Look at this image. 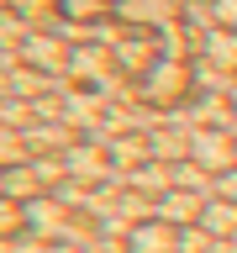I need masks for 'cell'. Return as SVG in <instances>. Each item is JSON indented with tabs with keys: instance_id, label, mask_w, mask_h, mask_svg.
<instances>
[{
	"instance_id": "5",
	"label": "cell",
	"mask_w": 237,
	"mask_h": 253,
	"mask_svg": "<svg viewBox=\"0 0 237 253\" xmlns=\"http://www.w3.org/2000/svg\"><path fill=\"white\" fill-rule=\"evenodd\" d=\"M63 164H69L74 179H100V174H106V153H95V148H74Z\"/></svg>"
},
{
	"instance_id": "4",
	"label": "cell",
	"mask_w": 237,
	"mask_h": 253,
	"mask_svg": "<svg viewBox=\"0 0 237 253\" xmlns=\"http://www.w3.org/2000/svg\"><path fill=\"white\" fill-rule=\"evenodd\" d=\"M200 211H205L200 195H179V190L163 195V221H200Z\"/></svg>"
},
{
	"instance_id": "8",
	"label": "cell",
	"mask_w": 237,
	"mask_h": 253,
	"mask_svg": "<svg viewBox=\"0 0 237 253\" xmlns=\"http://www.w3.org/2000/svg\"><path fill=\"white\" fill-rule=\"evenodd\" d=\"M211 11H216V21H221V27H237V0H216Z\"/></svg>"
},
{
	"instance_id": "1",
	"label": "cell",
	"mask_w": 237,
	"mask_h": 253,
	"mask_svg": "<svg viewBox=\"0 0 237 253\" xmlns=\"http://www.w3.org/2000/svg\"><path fill=\"white\" fill-rule=\"evenodd\" d=\"M190 153H195V169H211V174H227L237 164V137L216 132V126H200L190 137Z\"/></svg>"
},
{
	"instance_id": "11",
	"label": "cell",
	"mask_w": 237,
	"mask_h": 253,
	"mask_svg": "<svg viewBox=\"0 0 237 253\" xmlns=\"http://www.w3.org/2000/svg\"><path fill=\"white\" fill-rule=\"evenodd\" d=\"M232 106H237V84H232Z\"/></svg>"
},
{
	"instance_id": "9",
	"label": "cell",
	"mask_w": 237,
	"mask_h": 253,
	"mask_svg": "<svg viewBox=\"0 0 237 253\" xmlns=\"http://www.w3.org/2000/svg\"><path fill=\"white\" fill-rule=\"evenodd\" d=\"M216 195H227V201H237V169H227L216 179Z\"/></svg>"
},
{
	"instance_id": "7",
	"label": "cell",
	"mask_w": 237,
	"mask_h": 253,
	"mask_svg": "<svg viewBox=\"0 0 237 253\" xmlns=\"http://www.w3.org/2000/svg\"><path fill=\"white\" fill-rule=\"evenodd\" d=\"M211 58H216V63H221V58L232 63V58H237V37H211Z\"/></svg>"
},
{
	"instance_id": "6",
	"label": "cell",
	"mask_w": 237,
	"mask_h": 253,
	"mask_svg": "<svg viewBox=\"0 0 237 253\" xmlns=\"http://www.w3.org/2000/svg\"><path fill=\"white\" fill-rule=\"evenodd\" d=\"M21 53H27V63H37V69H58V63H63V47L47 42V37H32Z\"/></svg>"
},
{
	"instance_id": "12",
	"label": "cell",
	"mask_w": 237,
	"mask_h": 253,
	"mask_svg": "<svg viewBox=\"0 0 237 253\" xmlns=\"http://www.w3.org/2000/svg\"><path fill=\"white\" fill-rule=\"evenodd\" d=\"M53 253H69V248H53Z\"/></svg>"
},
{
	"instance_id": "13",
	"label": "cell",
	"mask_w": 237,
	"mask_h": 253,
	"mask_svg": "<svg viewBox=\"0 0 237 253\" xmlns=\"http://www.w3.org/2000/svg\"><path fill=\"white\" fill-rule=\"evenodd\" d=\"M232 253H237V237H232Z\"/></svg>"
},
{
	"instance_id": "2",
	"label": "cell",
	"mask_w": 237,
	"mask_h": 253,
	"mask_svg": "<svg viewBox=\"0 0 237 253\" xmlns=\"http://www.w3.org/2000/svg\"><path fill=\"white\" fill-rule=\"evenodd\" d=\"M179 227L163 216H142L137 227H126V253H179Z\"/></svg>"
},
{
	"instance_id": "10",
	"label": "cell",
	"mask_w": 237,
	"mask_h": 253,
	"mask_svg": "<svg viewBox=\"0 0 237 253\" xmlns=\"http://www.w3.org/2000/svg\"><path fill=\"white\" fill-rule=\"evenodd\" d=\"M90 253H116V248H111V243H90Z\"/></svg>"
},
{
	"instance_id": "3",
	"label": "cell",
	"mask_w": 237,
	"mask_h": 253,
	"mask_svg": "<svg viewBox=\"0 0 237 253\" xmlns=\"http://www.w3.org/2000/svg\"><path fill=\"white\" fill-rule=\"evenodd\" d=\"M200 227L211 237H221V243H232L237 237V201H227V195H211L200 211Z\"/></svg>"
}]
</instances>
